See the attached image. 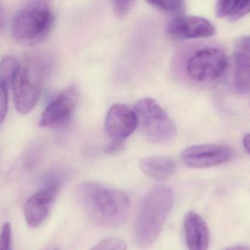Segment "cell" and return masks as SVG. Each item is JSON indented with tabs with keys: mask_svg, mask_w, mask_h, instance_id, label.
<instances>
[{
	"mask_svg": "<svg viewBox=\"0 0 250 250\" xmlns=\"http://www.w3.org/2000/svg\"><path fill=\"white\" fill-rule=\"evenodd\" d=\"M78 195L88 217L99 226L118 227L128 218L130 201L122 191L97 182H86L79 186Z\"/></svg>",
	"mask_w": 250,
	"mask_h": 250,
	"instance_id": "6da1fadb",
	"label": "cell"
},
{
	"mask_svg": "<svg viewBox=\"0 0 250 250\" xmlns=\"http://www.w3.org/2000/svg\"><path fill=\"white\" fill-rule=\"evenodd\" d=\"M173 204L174 194L168 186H155L146 193L135 221V238L139 246L147 248L155 242Z\"/></svg>",
	"mask_w": 250,
	"mask_h": 250,
	"instance_id": "7a4b0ae2",
	"label": "cell"
},
{
	"mask_svg": "<svg viewBox=\"0 0 250 250\" xmlns=\"http://www.w3.org/2000/svg\"><path fill=\"white\" fill-rule=\"evenodd\" d=\"M54 17L44 0H38L23 7L13 19L12 35L16 42L24 46H34L49 34Z\"/></svg>",
	"mask_w": 250,
	"mask_h": 250,
	"instance_id": "3957f363",
	"label": "cell"
},
{
	"mask_svg": "<svg viewBox=\"0 0 250 250\" xmlns=\"http://www.w3.org/2000/svg\"><path fill=\"white\" fill-rule=\"evenodd\" d=\"M138 127L153 143H167L174 139L177 129L174 121L160 104L151 98H144L135 104Z\"/></svg>",
	"mask_w": 250,
	"mask_h": 250,
	"instance_id": "277c9868",
	"label": "cell"
},
{
	"mask_svg": "<svg viewBox=\"0 0 250 250\" xmlns=\"http://www.w3.org/2000/svg\"><path fill=\"white\" fill-rule=\"evenodd\" d=\"M229 60L226 52L216 47H206L193 53L187 62L188 76L198 82H212L227 70Z\"/></svg>",
	"mask_w": 250,
	"mask_h": 250,
	"instance_id": "5b68a950",
	"label": "cell"
},
{
	"mask_svg": "<svg viewBox=\"0 0 250 250\" xmlns=\"http://www.w3.org/2000/svg\"><path fill=\"white\" fill-rule=\"evenodd\" d=\"M60 187L58 179L51 178L41 191L26 200L23 205V213L28 226L31 227H39L45 221Z\"/></svg>",
	"mask_w": 250,
	"mask_h": 250,
	"instance_id": "8992f818",
	"label": "cell"
},
{
	"mask_svg": "<svg viewBox=\"0 0 250 250\" xmlns=\"http://www.w3.org/2000/svg\"><path fill=\"white\" fill-rule=\"evenodd\" d=\"M233 156L230 147L218 144L193 145L182 153L184 164L191 168H208L228 162Z\"/></svg>",
	"mask_w": 250,
	"mask_h": 250,
	"instance_id": "52a82bcc",
	"label": "cell"
},
{
	"mask_svg": "<svg viewBox=\"0 0 250 250\" xmlns=\"http://www.w3.org/2000/svg\"><path fill=\"white\" fill-rule=\"evenodd\" d=\"M15 106L20 114L30 113L41 95V85L30 69L20 66L12 82Z\"/></svg>",
	"mask_w": 250,
	"mask_h": 250,
	"instance_id": "ba28073f",
	"label": "cell"
},
{
	"mask_svg": "<svg viewBox=\"0 0 250 250\" xmlns=\"http://www.w3.org/2000/svg\"><path fill=\"white\" fill-rule=\"evenodd\" d=\"M215 32V27L210 21L196 16H176L166 26L167 35L176 40L209 38Z\"/></svg>",
	"mask_w": 250,
	"mask_h": 250,
	"instance_id": "9c48e42d",
	"label": "cell"
},
{
	"mask_svg": "<svg viewBox=\"0 0 250 250\" xmlns=\"http://www.w3.org/2000/svg\"><path fill=\"white\" fill-rule=\"evenodd\" d=\"M231 85L239 94L250 92V36H242L235 43L232 58Z\"/></svg>",
	"mask_w": 250,
	"mask_h": 250,
	"instance_id": "30bf717a",
	"label": "cell"
},
{
	"mask_svg": "<svg viewBox=\"0 0 250 250\" xmlns=\"http://www.w3.org/2000/svg\"><path fill=\"white\" fill-rule=\"evenodd\" d=\"M77 96V91L74 88H71L54 98L42 113L40 126L57 127L64 124L74 111Z\"/></svg>",
	"mask_w": 250,
	"mask_h": 250,
	"instance_id": "8fae6325",
	"label": "cell"
},
{
	"mask_svg": "<svg viewBox=\"0 0 250 250\" xmlns=\"http://www.w3.org/2000/svg\"><path fill=\"white\" fill-rule=\"evenodd\" d=\"M138 127L136 114L127 106L116 104L111 106L106 114L105 129L107 135L117 140H124Z\"/></svg>",
	"mask_w": 250,
	"mask_h": 250,
	"instance_id": "7c38bea8",
	"label": "cell"
},
{
	"mask_svg": "<svg viewBox=\"0 0 250 250\" xmlns=\"http://www.w3.org/2000/svg\"><path fill=\"white\" fill-rule=\"evenodd\" d=\"M185 240L189 250H206L210 242V233L204 219L194 211H189L184 220Z\"/></svg>",
	"mask_w": 250,
	"mask_h": 250,
	"instance_id": "4fadbf2b",
	"label": "cell"
},
{
	"mask_svg": "<svg viewBox=\"0 0 250 250\" xmlns=\"http://www.w3.org/2000/svg\"><path fill=\"white\" fill-rule=\"evenodd\" d=\"M139 168L147 177L155 180H163L174 173L176 162L169 157H147L140 161Z\"/></svg>",
	"mask_w": 250,
	"mask_h": 250,
	"instance_id": "5bb4252c",
	"label": "cell"
},
{
	"mask_svg": "<svg viewBox=\"0 0 250 250\" xmlns=\"http://www.w3.org/2000/svg\"><path fill=\"white\" fill-rule=\"evenodd\" d=\"M147 3L161 11L173 16H182L186 4L185 0H146Z\"/></svg>",
	"mask_w": 250,
	"mask_h": 250,
	"instance_id": "9a60e30c",
	"label": "cell"
},
{
	"mask_svg": "<svg viewBox=\"0 0 250 250\" xmlns=\"http://www.w3.org/2000/svg\"><path fill=\"white\" fill-rule=\"evenodd\" d=\"M20 66L19 61L12 56L3 58L0 61V81L7 87L12 85Z\"/></svg>",
	"mask_w": 250,
	"mask_h": 250,
	"instance_id": "2e32d148",
	"label": "cell"
},
{
	"mask_svg": "<svg viewBox=\"0 0 250 250\" xmlns=\"http://www.w3.org/2000/svg\"><path fill=\"white\" fill-rule=\"evenodd\" d=\"M250 13V0H237L229 19L231 22H236Z\"/></svg>",
	"mask_w": 250,
	"mask_h": 250,
	"instance_id": "e0dca14e",
	"label": "cell"
},
{
	"mask_svg": "<svg viewBox=\"0 0 250 250\" xmlns=\"http://www.w3.org/2000/svg\"><path fill=\"white\" fill-rule=\"evenodd\" d=\"M93 250H125L126 249V243L118 238L104 239L95 245Z\"/></svg>",
	"mask_w": 250,
	"mask_h": 250,
	"instance_id": "ac0fdd59",
	"label": "cell"
},
{
	"mask_svg": "<svg viewBox=\"0 0 250 250\" xmlns=\"http://www.w3.org/2000/svg\"><path fill=\"white\" fill-rule=\"evenodd\" d=\"M8 87L0 81V126L4 121L8 110Z\"/></svg>",
	"mask_w": 250,
	"mask_h": 250,
	"instance_id": "d6986e66",
	"label": "cell"
},
{
	"mask_svg": "<svg viewBox=\"0 0 250 250\" xmlns=\"http://www.w3.org/2000/svg\"><path fill=\"white\" fill-rule=\"evenodd\" d=\"M237 0H218L216 4V14L218 18L229 17Z\"/></svg>",
	"mask_w": 250,
	"mask_h": 250,
	"instance_id": "ffe728a7",
	"label": "cell"
},
{
	"mask_svg": "<svg viewBox=\"0 0 250 250\" xmlns=\"http://www.w3.org/2000/svg\"><path fill=\"white\" fill-rule=\"evenodd\" d=\"M135 0H112L115 14L119 18L124 17L133 6Z\"/></svg>",
	"mask_w": 250,
	"mask_h": 250,
	"instance_id": "44dd1931",
	"label": "cell"
},
{
	"mask_svg": "<svg viewBox=\"0 0 250 250\" xmlns=\"http://www.w3.org/2000/svg\"><path fill=\"white\" fill-rule=\"evenodd\" d=\"M11 227L10 223H4L0 234V250H10Z\"/></svg>",
	"mask_w": 250,
	"mask_h": 250,
	"instance_id": "7402d4cb",
	"label": "cell"
},
{
	"mask_svg": "<svg viewBox=\"0 0 250 250\" xmlns=\"http://www.w3.org/2000/svg\"><path fill=\"white\" fill-rule=\"evenodd\" d=\"M123 140H117V139H113L111 143L107 145L105 148V151L108 154H114V153L118 152L123 147Z\"/></svg>",
	"mask_w": 250,
	"mask_h": 250,
	"instance_id": "603a6c76",
	"label": "cell"
},
{
	"mask_svg": "<svg viewBox=\"0 0 250 250\" xmlns=\"http://www.w3.org/2000/svg\"><path fill=\"white\" fill-rule=\"evenodd\" d=\"M243 145L247 152L250 154V134L245 135L243 139Z\"/></svg>",
	"mask_w": 250,
	"mask_h": 250,
	"instance_id": "cb8c5ba5",
	"label": "cell"
},
{
	"mask_svg": "<svg viewBox=\"0 0 250 250\" xmlns=\"http://www.w3.org/2000/svg\"><path fill=\"white\" fill-rule=\"evenodd\" d=\"M3 26V16L2 11H1V5H0V29L2 28Z\"/></svg>",
	"mask_w": 250,
	"mask_h": 250,
	"instance_id": "d4e9b609",
	"label": "cell"
}]
</instances>
